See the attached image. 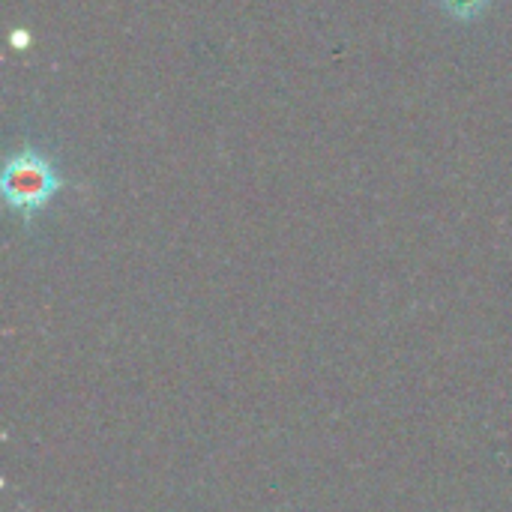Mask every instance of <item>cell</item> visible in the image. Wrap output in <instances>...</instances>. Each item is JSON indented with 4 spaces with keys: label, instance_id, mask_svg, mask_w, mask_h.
I'll list each match as a JSON object with an SVG mask.
<instances>
[{
    "label": "cell",
    "instance_id": "obj_2",
    "mask_svg": "<svg viewBox=\"0 0 512 512\" xmlns=\"http://www.w3.org/2000/svg\"><path fill=\"white\" fill-rule=\"evenodd\" d=\"M444 6V12L450 18H459V21H477L486 15V9L495 3V0H438Z\"/></svg>",
    "mask_w": 512,
    "mask_h": 512
},
{
    "label": "cell",
    "instance_id": "obj_1",
    "mask_svg": "<svg viewBox=\"0 0 512 512\" xmlns=\"http://www.w3.org/2000/svg\"><path fill=\"white\" fill-rule=\"evenodd\" d=\"M60 183L54 162L36 147L15 150L3 165V198L24 219L45 210V204L60 192Z\"/></svg>",
    "mask_w": 512,
    "mask_h": 512
}]
</instances>
